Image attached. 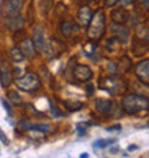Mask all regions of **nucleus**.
I'll use <instances>...</instances> for the list:
<instances>
[{
	"mask_svg": "<svg viewBox=\"0 0 149 158\" xmlns=\"http://www.w3.org/2000/svg\"><path fill=\"white\" fill-rule=\"evenodd\" d=\"M148 106V98L139 94H129V95H125L122 99V108L126 114H138L141 111H146Z\"/></svg>",
	"mask_w": 149,
	"mask_h": 158,
	"instance_id": "nucleus-1",
	"label": "nucleus"
},
{
	"mask_svg": "<svg viewBox=\"0 0 149 158\" xmlns=\"http://www.w3.org/2000/svg\"><path fill=\"white\" fill-rule=\"evenodd\" d=\"M106 19H105V13L102 10H98L96 13H93L89 26H87V38L91 40H99L102 36L105 35L106 30Z\"/></svg>",
	"mask_w": 149,
	"mask_h": 158,
	"instance_id": "nucleus-2",
	"label": "nucleus"
},
{
	"mask_svg": "<svg viewBox=\"0 0 149 158\" xmlns=\"http://www.w3.org/2000/svg\"><path fill=\"white\" fill-rule=\"evenodd\" d=\"M16 86L20 91L29 92V94L30 92H36L40 88V79H39V76L36 73L29 72V73H26V75L16 79Z\"/></svg>",
	"mask_w": 149,
	"mask_h": 158,
	"instance_id": "nucleus-3",
	"label": "nucleus"
},
{
	"mask_svg": "<svg viewBox=\"0 0 149 158\" xmlns=\"http://www.w3.org/2000/svg\"><path fill=\"white\" fill-rule=\"evenodd\" d=\"M102 89L111 92L113 95H119V94H123L125 89H126V85L122 79L118 78H106L102 81Z\"/></svg>",
	"mask_w": 149,
	"mask_h": 158,
	"instance_id": "nucleus-4",
	"label": "nucleus"
},
{
	"mask_svg": "<svg viewBox=\"0 0 149 158\" xmlns=\"http://www.w3.org/2000/svg\"><path fill=\"white\" fill-rule=\"evenodd\" d=\"M135 75H136V78L145 86H148L149 85V60L148 59H143L139 63H136V66H135Z\"/></svg>",
	"mask_w": 149,
	"mask_h": 158,
	"instance_id": "nucleus-5",
	"label": "nucleus"
},
{
	"mask_svg": "<svg viewBox=\"0 0 149 158\" xmlns=\"http://www.w3.org/2000/svg\"><path fill=\"white\" fill-rule=\"evenodd\" d=\"M73 76L78 82H87L93 78V72L87 65H76L73 69Z\"/></svg>",
	"mask_w": 149,
	"mask_h": 158,
	"instance_id": "nucleus-6",
	"label": "nucleus"
},
{
	"mask_svg": "<svg viewBox=\"0 0 149 158\" xmlns=\"http://www.w3.org/2000/svg\"><path fill=\"white\" fill-rule=\"evenodd\" d=\"M22 7H23V0H6V4H4L6 17L14 16L17 13H20Z\"/></svg>",
	"mask_w": 149,
	"mask_h": 158,
	"instance_id": "nucleus-7",
	"label": "nucleus"
},
{
	"mask_svg": "<svg viewBox=\"0 0 149 158\" xmlns=\"http://www.w3.org/2000/svg\"><path fill=\"white\" fill-rule=\"evenodd\" d=\"M0 82L4 88L9 86L12 83V72L7 62H4L3 59H0Z\"/></svg>",
	"mask_w": 149,
	"mask_h": 158,
	"instance_id": "nucleus-8",
	"label": "nucleus"
},
{
	"mask_svg": "<svg viewBox=\"0 0 149 158\" xmlns=\"http://www.w3.org/2000/svg\"><path fill=\"white\" fill-rule=\"evenodd\" d=\"M112 101L109 99H105V98H98V99H95V102H93V106H95V109L98 111L99 114H102V115H109V114L112 112Z\"/></svg>",
	"mask_w": 149,
	"mask_h": 158,
	"instance_id": "nucleus-9",
	"label": "nucleus"
},
{
	"mask_svg": "<svg viewBox=\"0 0 149 158\" xmlns=\"http://www.w3.org/2000/svg\"><path fill=\"white\" fill-rule=\"evenodd\" d=\"M111 29L113 32V35H115V38H118L123 43L129 40V29L126 26H123V23H113Z\"/></svg>",
	"mask_w": 149,
	"mask_h": 158,
	"instance_id": "nucleus-10",
	"label": "nucleus"
},
{
	"mask_svg": "<svg viewBox=\"0 0 149 158\" xmlns=\"http://www.w3.org/2000/svg\"><path fill=\"white\" fill-rule=\"evenodd\" d=\"M92 16H93V12H92V9L89 6H82V7L79 9L78 12V20L80 25L83 26H87L89 25V22H91Z\"/></svg>",
	"mask_w": 149,
	"mask_h": 158,
	"instance_id": "nucleus-11",
	"label": "nucleus"
},
{
	"mask_svg": "<svg viewBox=\"0 0 149 158\" xmlns=\"http://www.w3.org/2000/svg\"><path fill=\"white\" fill-rule=\"evenodd\" d=\"M6 25L10 30H19L22 29V26H23V17L22 15H14V16H9L6 17Z\"/></svg>",
	"mask_w": 149,
	"mask_h": 158,
	"instance_id": "nucleus-12",
	"label": "nucleus"
},
{
	"mask_svg": "<svg viewBox=\"0 0 149 158\" xmlns=\"http://www.w3.org/2000/svg\"><path fill=\"white\" fill-rule=\"evenodd\" d=\"M111 17H112V20H113V23H125L129 19V12L123 7H119L112 12Z\"/></svg>",
	"mask_w": 149,
	"mask_h": 158,
	"instance_id": "nucleus-13",
	"label": "nucleus"
},
{
	"mask_svg": "<svg viewBox=\"0 0 149 158\" xmlns=\"http://www.w3.org/2000/svg\"><path fill=\"white\" fill-rule=\"evenodd\" d=\"M43 29H42L40 26H37L36 29H34V33H33V39H32V42H33V46L36 50H42V48H43V45H45V38H43Z\"/></svg>",
	"mask_w": 149,
	"mask_h": 158,
	"instance_id": "nucleus-14",
	"label": "nucleus"
},
{
	"mask_svg": "<svg viewBox=\"0 0 149 158\" xmlns=\"http://www.w3.org/2000/svg\"><path fill=\"white\" fill-rule=\"evenodd\" d=\"M19 48H20V50L23 52L25 58H27V56H29V58H33V56H34V52H36V49H34L32 39H25V40H23L20 45H19Z\"/></svg>",
	"mask_w": 149,
	"mask_h": 158,
	"instance_id": "nucleus-15",
	"label": "nucleus"
},
{
	"mask_svg": "<svg viewBox=\"0 0 149 158\" xmlns=\"http://www.w3.org/2000/svg\"><path fill=\"white\" fill-rule=\"evenodd\" d=\"M63 105L66 106L67 111L70 112H76V111H80L83 108V102L82 101H73V99H66L63 101Z\"/></svg>",
	"mask_w": 149,
	"mask_h": 158,
	"instance_id": "nucleus-16",
	"label": "nucleus"
},
{
	"mask_svg": "<svg viewBox=\"0 0 149 158\" xmlns=\"http://www.w3.org/2000/svg\"><path fill=\"white\" fill-rule=\"evenodd\" d=\"M74 29H76V23H74V22H72V20L63 22V23H62V27H60L63 36H66V38L72 36V33L74 32Z\"/></svg>",
	"mask_w": 149,
	"mask_h": 158,
	"instance_id": "nucleus-17",
	"label": "nucleus"
},
{
	"mask_svg": "<svg viewBox=\"0 0 149 158\" xmlns=\"http://www.w3.org/2000/svg\"><path fill=\"white\" fill-rule=\"evenodd\" d=\"M22 127H25L26 129H33V131H42V132H47L50 128L49 124H25L20 122Z\"/></svg>",
	"mask_w": 149,
	"mask_h": 158,
	"instance_id": "nucleus-18",
	"label": "nucleus"
},
{
	"mask_svg": "<svg viewBox=\"0 0 149 158\" xmlns=\"http://www.w3.org/2000/svg\"><path fill=\"white\" fill-rule=\"evenodd\" d=\"M10 56H12V60L16 63H20L25 60V55H23V52L20 50V48L19 46H14L12 50H10Z\"/></svg>",
	"mask_w": 149,
	"mask_h": 158,
	"instance_id": "nucleus-19",
	"label": "nucleus"
},
{
	"mask_svg": "<svg viewBox=\"0 0 149 158\" xmlns=\"http://www.w3.org/2000/svg\"><path fill=\"white\" fill-rule=\"evenodd\" d=\"M115 142V139H99V141L93 142V148H98V150H102V148H106V147L112 145Z\"/></svg>",
	"mask_w": 149,
	"mask_h": 158,
	"instance_id": "nucleus-20",
	"label": "nucleus"
},
{
	"mask_svg": "<svg viewBox=\"0 0 149 158\" xmlns=\"http://www.w3.org/2000/svg\"><path fill=\"white\" fill-rule=\"evenodd\" d=\"M129 66H131V60H129L128 56H123V58H122V60H120V63H119L120 72H128L129 71Z\"/></svg>",
	"mask_w": 149,
	"mask_h": 158,
	"instance_id": "nucleus-21",
	"label": "nucleus"
},
{
	"mask_svg": "<svg viewBox=\"0 0 149 158\" xmlns=\"http://www.w3.org/2000/svg\"><path fill=\"white\" fill-rule=\"evenodd\" d=\"M9 98H10L14 104H22V102H23V101H22V98L17 95L16 92H9Z\"/></svg>",
	"mask_w": 149,
	"mask_h": 158,
	"instance_id": "nucleus-22",
	"label": "nucleus"
},
{
	"mask_svg": "<svg viewBox=\"0 0 149 158\" xmlns=\"http://www.w3.org/2000/svg\"><path fill=\"white\" fill-rule=\"evenodd\" d=\"M76 129H78V134H79V135H85V134H86L87 127H86V124H82V122H79V124L76 125Z\"/></svg>",
	"mask_w": 149,
	"mask_h": 158,
	"instance_id": "nucleus-23",
	"label": "nucleus"
},
{
	"mask_svg": "<svg viewBox=\"0 0 149 158\" xmlns=\"http://www.w3.org/2000/svg\"><path fill=\"white\" fill-rule=\"evenodd\" d=\"M119 129H122L120 125H112V127H108V128H106V131H108V132H113V131H119Z\"/></svg>",
	"mask_w": 149,
	"mask_h": 158,
	"instance_id": "nucleus-24",
	"label": "nucleus"
},
{
	"mask_svg": "<svg viewBox=\"0 0 149 158\" xmlns=\"http://www.w3.org/2000/svg\"><path fill=\"white\" fill-rule=\"evenodd\" d=\"M118 3H119V0H105V4H106L108 7H113V6Z\"/></svg>",
	"mask_w": 149,
	"mask_h": 158,
	"instance_id": "nucleus-25",
	"label": "nucleus"
},
{
	"mask_svg": "<svg viewBox=\"0 0 149 158\" xmlns=\"http://www.w3.org/2000/svg\"><path fill=\"white\" fill-rule=\"evenodd\" d=\"M141 6L146 10V9H148V6H149V0H141Z\"/></svg>",
	"mask_w": 149,
	"mask_h": 158,
	"instance_id": "nucleus-26",
	"label": "nucleus"
},
{
	"mask_svg": "<svg viewBox=\"0 0 149 158\" xmlns=\"http://www.w3.org/2000/svg\"><path fill=\"white\" fill-rule=\"evenodd\" d=\"M0 138H2V142H3V144H7V138L4 137V134H3V131H2V129H0Z\"/></svg>",
	"mask_w": 149,
	"mask_h": 158,
	"instance_id": "nucleus-27",
	"label": "nucleus"
},
{
	"mask_svg": "<svg viewBox=\"0 0 149 158\" xmlns=\"http://www.w3.org/2000/svg\"><path fill=\"white\" fill-rule=\"evenodd\" d=\"M120 2V4H122V6H128V4H131V2H132V0H119Z\"/></svg>",
	"mask_w": 149,
	"mask_h": 158,
	"instance_id": "nucleus-28",
	"label": "nucleus"
},
{
	"mask_svg": "<svg viewBox=\"0 0 149 158\" xmlns=\"http://www.w3.org/2000/svg\"><path fill=\"white\" fill-rule=\"evenodd\" d=\"M13 72H14V75L16 76H20V69H19V68H14V69H13Z\"/></svg>",
	"mask_w": 149,
	"mask_h": 158,
	"instance_id": "nucleus-29",
	"label": "nucleus"
},
{
	"mask_svg": "<svg viewBox=\"0 0 149 158\" xmlns=\"http://www.w3.org/2000/svg\"><path fill=\"white\" fill-rule=\"evenodd\" d=\"M92 91H93V86H92V85H89V86H87V94L91 95V94H92Z\"/></svg>",
	"mask_w": 149,
	"mask_h": 158,
	"instance_id": "nucleus-30",
	"label": "nucleus"
}]
</instances>
